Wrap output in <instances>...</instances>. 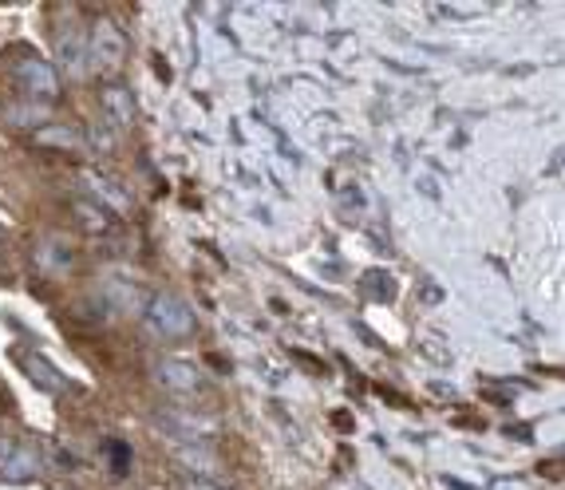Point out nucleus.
Returning <instances> with one entry per match:
<instances>
[{"label":"nucleus","instance_id":"obj_3","mask_svg":"<svg viewBox=\"0 0 565 490\" xmlns=\"http://www.w3.org/2000/svg\"><path fill=\"white\" fill-rule=\"evenodd\" d=\"M16 84L24 88V96L43 99V103H55L60 99V76H55V67L40 55H28L16 64Z\"/></svg>","mask_w":565,"mask_h":490},{"label":"nucleus","instance_id":"obj_10","mask_svg":"<svg viewBox=\"0 0 565 490\" xmlns=\"http://www.w3.org/2000/svg\"><path fill=\"white\" fill-rule=\"evenodd\" d=\"M76 214L84 218L87 229H108V214H103V210H96V206H87V202H79Z\"/></svg>","mask_w":565,"mask_h":490},{"label":"nucleus","instance_id":"obj_5","mask_svg":"<svg viewBox=\"0 0 565 490\" xmlns=\"http://www.w3.org/2000/svg\"><path fill=\"white\" fill-rule=\"evenodd\" d=\"M154 380L171 388V392H198L202 388V372L190 364V360H163L154 368Z\"/></svg>","mask_w":565,"mask_h":490},{"label":"nucleus","instance_id":"obj_7","mask_svg":"<svg viewBox=\"0 0 565 490\" xmlns=\"http://www.w3.org/2000/svg\"><path fill=\"white\" fill-rule=\"evenodd\" d=\"M84 183L91 186V194H96V202H108L111 210H127L130 206V198L123 194V186L120 183H111L108 175H99V171H84Z\"/></svg>","mask_w":565,"mask_h":490},{"label":"nucleus","instance_id":"obj_9","mask_svg":"<svg viewBox=\"0 0 565 490\" xmlns=\"http://www.w3.org/2000/svg\"><path fill=\"white\" fill-rule=\"evenodd\" d=\"M103 108L111 111V120L120 123V127H130V120H135V108H130V91H123V88H111L108 96H103Z\"/></svg>","mask_w":565,"mask_h":490},{"label":"nucleus","instance_id":"obj_2","mask_svg":"<svg viewBox=\"0 0 565 490\" xmlns=\"http://www.w3.org/2000/svg\"><path fill=\"white\" fill-rule=\"evenodd\" d=\"M147 321L159 337L166 340H178V337H190V328H194V313L171 293H154L151 305H147Z\"/></svg>","mask_w":565,"mask_h":490},{"label":"nucleus","instance_id":"obj_4","mask_svg":"<svg viewBox=\"0 0 565 490\" xmlns=\"http://www.w3.org/2000/svg\"><path fill=\"white\" fill-rule=\"evenodd\" d=\"M36 451L33 447L16 443V439H0V475L4 479H28V475H36Z\"/></svg>","mask_w":565,"mask_h":490},{"label":"nucleus","instance_id":"obj_1","mask_svg":"<svg viewBox=\"0 0 565 490\" xmlns=\"http://www.w3.org/2000/svg\"><path fill=\"white\" fill-rule=\"evenodd\" d=\"M87 64L103 79H115L127 64V36L111 16H99L91 36H87Z\"/></svg>","mask_w":565,"mask_h":490},{"label":"nucleus","instance_id":"obj_8","mask_svg":"<svg viewBox=\"0 0 565 490\" xmlns=\"http://www.w3.org/2000/svg\"><path fill=\"white\" fill-rule=\"evenodd\" d=\"M60 60H64V67L72 72V76H79L87 64V45H84V36L76 33V28H67L64 36H60Z\"/></svg>","mask_w":565,"mask_h":490},{"label":"nucleus","instance_id":"obj_11","mask_svg":"<svg viewBox=\"0 0 565 490\" xmlns=\"http://www.w3.org/2000/svg\"><path fill=\"white\" fill-rule=\"evenodd\" d=\"M186 490H226V487H214V482L198 479V482H186Z\"/></svg>","mask_w":565,"mask_h":490},{"label":"nucleus","instance_id":"obj_6","mask_svg":"<svg viewBox=\"0 0 565 490\" xmlns=\"http://www.w3.org/2000/svg\"><path fill=\"white\" fill-rule=\"evenodd\" d=\"M16 364L24 368V376L33 384H40L43 392H64L67 388V380H64V372L55 368V364H48L43 356H33V352H16Z\"/></svg>","mask_w":565,"mask_h":490}]
</instances>
